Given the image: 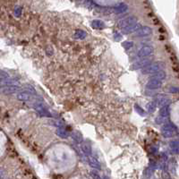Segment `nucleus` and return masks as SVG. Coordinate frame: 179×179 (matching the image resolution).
Segmentation results:
<instances>
[{
    "instance_id": "12",
    "label": "nucleus",
    "mask_w": 179,
    "mask_h": 179,
    "mask_svg": "<svg viewBox=\"0 0 179 179\" xmlns=\"http://www.w3.org/2000/svg\"><path fill=\"white\" fill-rule=\"evenodd\" d=\"M161 86H162L161 81L154 80V79H151L146 83V88L149 90H158V89L161 88Z\"/></svg>"
},
{
    "instance_id": "22",
    "label": "nucleus",
    "mask_w": 179,
    "mask_h": 179,
    "mask_svg": "<svg viewBox=\"0 0 179 179\" xmlns=\"http://www.w3.org/2000/svg\"><path fill=\"white\" fill-rule=\"evenodd\" d=\"M56 133H57V136H59V137L62 138V139H66L67 137L69 136L68 132L65 131V130L64 128H62V127H58V128L57 129V131H56Z\"/></svg>"
},
{
    "instance_id": "24",
    "label": "nucleus",
    "mask_w": 179,
    "mask_h": 179,
    "mask_svg": "<svg viewBox=\"0 0 179 179\" xmlns=\"http://www.w3.org/2000/svg\"><path fill=\"white\" fill-rule=\"evenodd\" d=\"M170 149L172 152L177 154L178 153V141L177 140H175V141H172L170 143Z\"/></svg>"
},
{
    "instance_id": "3",
    "label": "nucleus",
    "mask_w": 179,
    "mask_h": 179,
    "mask_svg": "<svg viewBox=\"0 0 179 179\" xmlns=\"http://www.w3.org/2000/svg\"><path fill=\"white\" fill-rule=\"evenodd\" d=\"M163 68V64L157 62V63H152L150 65H148L147 67L143 69L141 71V73L143 74H154L157 72H159L160 70H162Z\"/></svg>"
},
{
    "instance_id": "23",
    "label": "nucleus",
    "mask_w": 179,
    "mask_h": 179,
    "mask_svg": "<svg viewBox=\"0 0 179 179\" xmlns=\"http://www.w3.org/2000/svg\"><path fill=\"white\" fill-rule=\"evenodd\" d=\"M86 36H87V33L84 31H83V30H78V31H76L75 33H74V35H73L74 38L77 39V40H83V39L86 38Z\"/></svg>"
},
{
    "instance_id": "4",
    "label": "nucleus",
    "mask_w": 179,
    "mask_h": 179,
    "mask_svg": "<svg viewBox=\"0 0 179 179\" xmlns=\"http://www.w3.org/2000/svg\"><path fill=\"white\" fill-rule=\"evenodd\" d=\"M152 62V59L151 58H148V57H145V58H143L141 59V60L135 62L134 64L132 65L131 66V69L132 70H137V69H143L145 67H147L148 65H150Z\"/></svg>"
},
{
    "instance_id": "6",
    "label": "nucleus",
    "mask_w": 179,
    "mask_h": 179,
    "mask_svg": "<svg viewBox=\"0 0 179 179\" xmlns=\"http://www.w3.org/2000/svg\"><path fill=\"white\" fill-rule=\"evenodd\" d=\"M153 52H154V48L151 46V45H145V46L141 47L138 50L137 56H138V57L145 58L149 56H151Z\"/></svg>"
},
{
    "instance_id": "5",
    "label": "nucleus",
    "mask_w": 179,
    "mask_h": 179,
    "mask_svg": "<svg viewBox=\"0 0 179 179\" xmlns=\"http://www.w3.org/2000/svg\"><path fill=\"white\" fill-rule=\"evenodd\" d=\"M138 22V19L137 17L135 16H128V17H125L124 19H122L121 21H119L118 22V25L121 29H124V28H126V27H129V26H132L133 24H137Z\"/></svg>"
},
{
    "instance_id": "14",
    "label": "nucleus",
    "mask_w": 179,
    "mask_h": 179,
    "mask_svg": "<svg viewBox=\"0 0 179 179\" xmlns=\"http://www.w3.org/2000/svg\"><path fill=\"white\" fill-rule=\"evenodd\" d=\"M88 162L89 164L91 165L92 168H96V169H100L101 168V166H100V163L98 161V159H97L95 157H92V155L91 156H88Z\"/></svg>"
},
{
    "instance_id": "21",
    "label": "nucleus",
    "mask_w": 179,
    "mask_h": 179,
    "mask_svg": "<svg viewBox=\"0 0 179 179\" xmlns=\"http://www.w3.org/2000/svg\"><path fill=\"white\" fill-rule=\"evenodd\" d=\"M169 115H170V108H169V106L162 107L159 109V116L160 117H163V118L166 119Z\"/></svg>"
},
{
    "instance_id": "19",
    "label": "nucleus",
    "mask_w": 179,
    "mask_h": 179,
    "mask_svg": "<svg viewBox=\"0 0 179 179\" xmlns=\"http://www.w3.org/2000/svg\"><path fill=\"white\" fill-rule=\"evenodd\" d=\"M94 3L96 5H99L101 6H108V7H112V6H116L119 2L117 1H94Z\"/></svg>"
},
{
    "instance_id": "28",
    "label": "nucleus",
    "mask_w": 179,
    "mask_h": 179,
    "mask_svg": "<svg viewBox=\"0 0 179 179\" xmlns=\"http://www.w3.org/2000/svg\"><path fill=\"white\" fill-rule=\"evenodd\" d=\"M133 46V41H124L122 43V47L125 49H130Z\"/></svg>"
},
{
    "instance_id": "9",
    "label": "nucleus",
    "mask_w": 179,
    "mask_h": 179,
    "mask_svg": "<svg viewBox=\"0 0 179 179\" xmlns=\"http://www.w3.org/2000/svg\"><path fill=\"white\" fill-rule=\"evenodd\" d=\"M21 90V87L19 85H13V86H7L1 89V92L5 95H12L14 93H18Z\"/></svg>"
},
{
    "instance_id": "8",
    "label": "nucleus",
    "mask_w": 179,
    "mask_h": 179,
    "mask_svg": "<svg viewBox=\"0 0 179 179\" xmlns=\"http://www.w3.org/2000/svg\"><path fill=\"white\" fill-rule=\"evenodd\" d=\"M16 97H17V100L20 101H30V100H33L34 99V95L31 94L26 91L19 92Z\"/></svg>"
},
{
    "instance_id": "17",
    "label": "nucleus",
    "mask_w": 179,
    "mask_h": 179,
    "mask_svg": "<svg viewBox=\"0 0 179 179\" xmlns=\"http://www.w3.org/2000/svg\"><path fill=\"white\" fill-rule=\"evenodd\" d=\"M81 151H83V152L86 156H91L92 155V146H91V144H90V143H81Z\"/></svg>"
},
{
    "instance_id": "29",
    "label": "nucleus",
    "mask_w": 179,
    "mask_h": 179,
    "mask_svg": "<svg viewBox=\"0 0 179 179\" xmlns=\"http://www.w3.org/2000/svg\"><path fill=\"white\" fill-rule=\"evenodd\" d=\"M22 14V8L20 6H16L15 8H14V15L19 17Z\"/></svg>"
},
{
    "instance_id": "31",
    "label": "nucleus",
    "mask_w": 179,
    "mask_h": 179,
    "mask_svg": "<svg viewBox=\"0 0 179 179\" xmlns=\"http://www.w3.org/2000/svg\"><path fill=\"white\" fill-rule=\"evenodd\" d=\"M169 92H171V93H177V92H178V89L176 88V87H175V86H172L170 89H169Z\"/></svg>"
},
{
    "instance_id": "10",
    "label": "nucleus",
    "mask_w": 179,
    "mask_h": 179,
    "mask_svg": "<svg viewBox=\"0 0 179 179\" xmlns=\"http://www.w3.org/2000/svg\"><path fill=\"white\" fill-rule=\"evenodd\" d=\"M13 85H19L20 86V83H19V80L16 79V78H7L4 81H2L1 83H0V86L2 88L4 87H7V86H13Z\"/></svg>"
},
{
    "instance_id": "25",
    "label": "nucleus",
    "mask_w": 179,
    "mask_h": 179,
    "mask_svg": "<svg viewBox=\"0 0 179 179\" xmlns=\"http://www.w3.org/2000/svg\"><path fill=\"white\" fill-rule=\"evenodd\" d=\"M146 108H147V110H148L149 113H152V112H154V110H155L156 108H157L156 102H155V101H151V102H150V103H148V104H147V106H146Z\"/></svg>"
},
{
    "instance_id": "16",
    "label": "nucleus",
    "mask_w": 179,
    "mask_h": 179,
    "mask_svg": "<svg viewBox=\"0 0 179 179\" xmlns=\"http://www.w3.org/2000/svg\"><path fill=\"white\" fill-rule=\"evenodd\" d=\"M71 137L73 138V140L77 143H83V137L81 135V133L78 131H74L71 133Z\"/></svg>"
},
{
    "instance_id": "13",
    "label": "nucleus",
    "mask_w": 179,
    "mask_h": 179,
    "mask_svg": "<svg viewBox=\"0 0 179 179\" xmlns=\"http://www.w3.org/2000/svg\"><path fill=\"white\" fill-rule=\"evenodd\" d=\"M140 28H141V25L137 22V24H133V25H132V26H129V27H126V28L122 29V32H123L124 34H129V33H133V32H136Z\"/></svg>"
},
{
    "instance_id": "33",
    "label": "nucleus",
    "mask_w": 179,
    "mask_h": 179,
    "mask_svg": "<svg viewBox=\"0 0 179 179\" xmlns=\"http://www.w3.org/2000/svg\"><path fill=\"white\" fill-rule=\"evenodd\" d=\"M92 176H93V178L94 179H101L100 176L98 174H97V173H92Z\"/></svg>"
},
{
    "instance_id": "26",
    "label": "nucleus",
    "mask_w": 179,
    "mask_h": 179,
    "mask_svg": "<svg viewBox=\"0 0 179 179\" xmlns=\"http://www.w3.org/2000/svg\"><path fill=\"white\" fill-rule=\"evenodd\" d=\"M9 77H10V76H9V74L7 73L6 72L0 70V83H1L2 81L5 80V79H7V78H9Z\"/></svg>"
},
{
    "instance_id": "2",
    "label": "nucleus",
    "mask_w": 179,
    "mask_h": 179,
    "mask_svg": "<svg viewBox=\"0 0 179 179\" xmlns=\"http://www.w3.org/2000/svg\"><path fill=\"white\" fill-rule=\"evenodd\" d=\"M32 106H33V108L38 112L41 116L51 117V114L49 113V111L47 109V108H45L42 100H35L33 104H32Z\"/></svg>"
},
{
    "instance_id": "1",
    "label": "nucleus",
    "mask_w": 179,
    "mask_h": 179,
    "mask_svg": "<svg viewBox=\"0 0 179 179\" xmlns=\"http://www.w3.org/2000/svg\"><path fill=\"white\" fill-rule=\"evenodd\" d=\"M176 127L172 124H166L161 127V134L165 138H172L176 135Z\"/></svg>"
},
{
    "instance_id": "30",
    "label": "nucleus",
    "mask_w": 179,
    "mask_h": 179,
    "mask_svg": "<svg viewBox=\"0 0 179 179\" xmlns=\"http://www.w3.org/2000/svg\"><path fill=\"white\" fill-rule=\"evenodd\" d=\"M156 123L157 124H163L164 122L166 121V119L165 118H163V117H160V116H159V117H157L156 118Z\"/></svg>"
},
{
    "instance_id": "20",
    "label": "nucleus",
    "mask_w": 179,
    "mask_h": 179,
    "mask_svg": "<svg viewBox=\"0 0 179 179\" xmlns=\"http://www.w3.org/2000/svg\"><path fill=\"white\" fill-rule=\"evenodd\" d=\"M128 8V6L127 5H125L124 3H118L115 7H114V9L116 13H124L125 12L126 10H127Z\"/></svg>"
},
{
    "instance_id": "18",
    "label": "nucleus",
    "mask_w": 179,
    "mask_h": 179,
    "mask_svg": "<svg viewBox=\"0 0 179 179\" xmlns=\"http://www.w3.org/2000/svg\"><path fill=\"white\" fill-rule=\"evenodd\" d=\"M167 77V73L165 71L163 70H160L159 72H157L156 73H154L153 75L151 76V79H154V80H157V81H162L164 79H166Z\"/></svg>"
},
{
    "instance_id": "32",
    "label": "nucleus",
    "mask_w": 179,
    "mask_h": 179,
    "mask_svg": "<svg viewBox=\"0 0 179 179\" xmlns=\"http://www.w3.org/2000/svg\"><path fill=\"white\" fill-rule=\"evenodd\" d=\"M121 38H122V37H121V34H119V33H116V34H115V40H120Z\"/></svg>"
},
{
    "instance_id": "7",
    "label": "nucleus",
    "mask_w": 179,
    "mask_h": 179,
    "mask_svg": "<svg viewBox=\"0 0 179 179\" xmlns=\"http://www.w3.org/2000/svg\"><path fill=\"white\" fill-rule=\"evenodd\" d=\"M152 34V30L149 26H143L141 27L138 31L135 32V36L139 38H143V37H148Z\"/></svg>"
},
{
    "instance_id": "11",
    "label": "nucleus",
    "mask_w": 179,
    "mask_h": 179,
    "mask_svg": "<svg viewBox=\"0 0 179 179\" xmlns=\"http://www.w3.org/2000/svg\"><path fill=\"white\" fill-rule=\"evenodd\" d=\"M169 104H170V99L168 98V97H166V96L160 95V96L158 97V98H157V101H156L157 106L162 108V107L168 106Z\"/></svg>"
},
{
    "instance_id": "27",
    "label": "nucleus",
    "mask_w": 179,
    "mask_h": 179,
    "mask_svg": "<svg viewBox=\"0 0 179 179\" xmlns=\"http://www.w3.org/2000/svg\"><path fill=\"white\" fill-rule=\"evenodd\" d=\"M134 108H135V110H136V112L139 114V115H141V116H146V112L141 108L139 105H135L134 106Z\"/></svg>"
},
{
    "instance_id": "15",
    "label": "nucleus",
    "mask_w": 179,
    "mask_h": 179,
    "mask_svg": "<svg viewBox=\"0 0 179 179\" xmlns=\"http://www.w3.org/2000/svg\"><path fill=\"white\" fill-rule=\"evenodd\" d=\"M92 27L95 30H102L105 28V22L99 19L93 20L92 22Z\"/></svg>"
}]
</instances>
